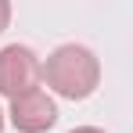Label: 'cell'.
<instances>
[{"mask_svg":"<svg viewBox=\"0 0 133 133\" xmlns=\"http://www.w3.org/2000/svg\"><path fill=\"white\" fill-rule=\"evenodd\" d=\"M40 79L65 101H87L101 87V61L83 43H61L40 61Z\"/></svg>","mask_w":133,"mask_h":133,"instance_id":"cell-1","label":"cell"},{"mask_svg":"<svg viewBox=\"0 0 133 133\" xmlns=\"http://www.w3.org/2000/svg\"><path fill=\"white\" fill-rule=\"evenodd\" d=\"M40 87V58L25 43H7L0 50V94L7 101Z\"/></svg>","mask_w":133,"mask_h":133,"instance_id":"cell-2","label":"cell"},{"mask_svg":"<svg viewBox=\"0 0 133 133\" xmlns=\"http://www.w3.org/2000/svg\"><path fill=\"white\" fill-rule=\"evenodd\" d=\"M4 119H11V126L18 133H47L58 122V104L47 90H29L22 97L11 101V108L4 111Z\"/></svg>","mask_w":133,"mask_h":133,"instance_id":"cell-3","label":"cell"},{"mask_svg":"<svg viewBox=\"0 0 133 133\" xmlns=\"http://www.w3.org/2000/svg\"><path fill=\"white\" fill-rule=\"evenodd\" d=\"M7 22H11V4H7V0H0V32L7 29Z\"/></svg>","mask_w":133,"mask_h":133,"instance_id":"cell-4","label":"cell"},{"mask_svg":"<svg viewBox=\"0 0 133 133\" xmlns=\"http://www.w3.org/2000/svg\"><path fill=\"white\" fill-rule=\"evenodd\" d=\"M68 133H104V130H97V126H76V130H68Z\"/></svg>","mask_w":133,"mask_h":133,"instance_id":"cell-5","label":"cell"},{"mask_svg":"<svg viewBox=\"0 0 133 133\" xmlns=\"http://www.w3.org/2000/svg\"><path fill=\"white\" fill-rule=\"evenodd\" d=\"M0 133H4V108H0Z\"/></svg>","mask_w":133,"mask_h":133,"instance_id":"cell-6","label":"cell"}]
</instances>
